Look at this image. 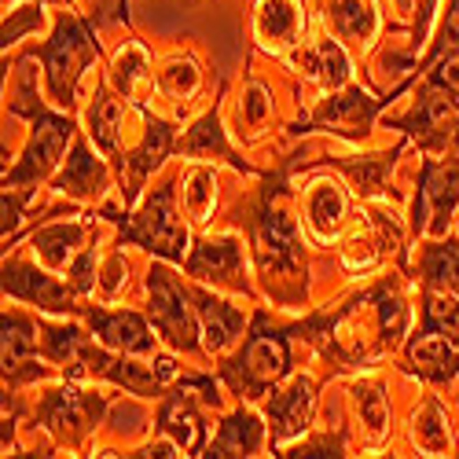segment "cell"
<instances>
[{
  "label": "cell",
  "instance_id": "cell-46",
  "mask_svg": "<svg viewBox=\"0 0 459 459\" xmlns=\"http://www.w3.org/2000/svg\"><path fill=\"white\" fill-rule=\"evenodd\" d=\"M397 4H401V8H404V12H408V8H411V0H397Z\"/></svg>",
  "mask_w": 459,
  "mask_h": 459
},
{
  "label": "cell",
  "instance_id": "cell-6",
  "mask_svg": "<svg viewBox=\"0 0 459 459\" xmlns=\"http://www.w3.org/2000/svg\"><path fill=\"white\" fill-rule=\"evenodd\" d=\"M147 313H151V320H155V327L166 334V342L173 350H184V353L199 350L195 320H191V313H187V294L162 264H155V269L147 273Z\"/></svg>",
  "mask_w": 459,
  "mask_h": 459
},
{
  "label": "cell",
  "instance_id": "cell-28",
  "mask_svg": "<svg viewBox=\"0 0 459 459\" xmlns=\"http://www.w3.org/2000/svg\"><path fill=\"white\" fill-rule=\"evenodd\" d=\"M353 404L360 411V423H364V434L368 441H382L390 434V404H386V394H382L378 382H357L353 386Z\"/></svg>",
  "mask_w": 459,
  "mask_h": 459
},
{
  "label": "cell",
  "instance_id": "cell-24",
  "mask_svg": "<svg viewBox=\"0 0 459 459\" xmlns=\"http://www.w3.org/2000/svg\"><path fill=\"white\" fill-rule=\"evenodd\" d=\"M261 441H264L261 419L254 411L239 408V411H232L221 423V434L213 437V445H210L206 455H213V459H224V455H254L261 448Z\"/></svg>",
  "mask_w": 459,
  "mask_h": 459
},
{
  "label": "cell",
  "instance_id": "cell-20",
  "mask_svg": "<svg viewBox=\"0 0 459 459\" xmlns=\"http://www.w3.org/2000/svg\"><path fill=\"white\" fill-rule=\"evenodd\" d=\"M305 221H309L313 236L320 243H331L342 232V224H346V195H342V187L334 180L313 184V191L305 195Z\"/></svg>",
  "mask_w": 459,
  "mask_h": 459
},
{
  "label": "cell",
  "instance_id": "cell-23",
  "mask_svg": "<svg viewBox=\"0 0 459 459\" xmlns=\"http://www.w3.org/2000/svg\"><path fill=\"white\" fill-rule=\"evenodd\" d=\"M159 430H162L166 437H173L184 455H195V452L206 445V427H203L199 411L191 408V401H187L184 394H173V397L162 404V411H159Z\"/></svg>",
  "mask_w": 459,
  "mask_h": 459
},
{
  "label": "cell",
  "instance_id": "cell-40",
  "mask_svg": "<svg viewBox=\"0 0 459 459\" xmlns=\"http://www.w3.org/2000/svg\"><path fill=\"white\" fill-rule=\"evenodd\" d=\"M37 26H41V8L8 12V19H4V48H8V45H15L22 33H30V30H37Z\"/></svg>",
  "mask_w": 459,
  "mask_h": 459
},
{
  "label": "cell",
  "instance_id": "cell-41",
  "mask_svg": "<svg viewBox=\"0 0 459 459\" xmlns=\"http://www.w3.org/2000/svg\"><path fill=\"white\" fill-rule=\"evenodd\" d=\"M445 52H459V0H452L448 19H445V30H441V41H437V48H434V56H430L427 63L441 59Z\"/></svg>",
  "mask_w": 459,
  "mask_h": 459
},
{
  "label": "cell",
  "instance_id": "cell-9",
  "mask_svg": "<svg viewBox=\"0 0 459 459\" xmlns=\"http://www.w3.org/2000/svg\"><path fill=\"white\" fill-rule=\"evenodd\" d=\"M459 203V162H423V191H419L415 203V232L430 236H445L452 210Z\"/></svg>",
  "mask_w": 459,
  "mask_h": 459
},
{
  "label": "cell",
  "instance_id": "cell-22",
  "mask_svg": "<svg viewBox=\"0 0 459 459\" xmlns=\"http://www.w3.org/2000/svg\"><path fill=\"white\" fill-rule=\"evenodd\" d=\"M191 298H195V309H199V320H203L206 346L213 353H224L243 331V313L236 309V305H228V301H221V298H213L206 290H195Z\"/></svg>",
  "mask_w": 459,
  "mask_h": 459
},
{
  "label": "cell",
  "instance_id": "cell-19",
  "mask_svg": "<svg viewBox=\"0 0 459 459\" xmlns=\"http://www.w3.org/2000/svg\"><path fill=\"white\" fill-rule=\"evenodd\" d=\"M56 187L70 199H100L110 187V177H107V166L92 159V151L85 143H74V155L66 159V169L59 173Z\"/></svg>",
  "mask_w": 459,
  "mask_h": 459
},
{
  "label": "cell",
  "instance_id": "cell-21",
  "mask_svg": "<svg viewBox=\"0 0 459 459\" xmlns=\"http://www.w3.org/2000/svg\"><path fill=\"white\" fill-rule=\"evenodd\" d=\"M82 243H85L82 221H59V224H45L41 232H33V254L41 257L52 273L70 269V261L82 254Z\"/></svg>",
  "mask_w": 459,
  "mask_h": 459
},
{
  "label": "cell",
  "instance_id": "cell-26",
  "mask_svg": "<svg viewBox=\"0 0 459 459\" xmlns=\"http://www.w3.org/2000/svg\"><path fill=\"white\" fill-rule=\"evenodd\" d=\"M324 19L334 30V37H342V41H357V45H368L375 37V26H378L371 0H327Z\"/></svg>",
  "mask_w": 459,
  "mask_h": 459
},
{
  "label": "cell",
  "instance_id": "cell-48",
  "mask_svg": "<svg viewBox=\"0 0 459 459\" xmlns=\"http://www.w3.org/2000/svg\"><path fill=\"white\" fill-rule=\"evenodd\" d=\"M455 147H459V133H455Z\"/></svg>",
  "mask_w": 459,
  "mask_h": 459
},
{
  "label": "cell",
  "instance_id": "cell-34",
  "mask_svg": "<svg viewBox=\"0 0 459 459\" xmlns=\"http://www.w3.org/2000/svg\"><path fill=\"white\" fill-rule=\"evenodd\" d=\"M423 331H434V334H445V338L459 342V301L452 298V290L427 287V298H423Z\"/></svg>",
  "mask_w": 459,
  "mask_h": 459
},
{
  "label": "cell",
  "instance_id": "cell-11",
  "mask_svg": "<svg viewBox=\"0 0 459 459\" xmlns=\"http://www.w3.org/2000/svg\"><path fill=\"white\" fill-rule=\"evenodd\" d=\"M187 276L210 280V283H217V287H236V290L247 294L239 239H232V236L203 239L195 250H191V257H187Z\"/></svg>",
  "mask_w": 459,
  "mask_h": 459
},
{
  "label": "cell",
  "instance_id": "cell-32",
  "mask_svg": "<svg viewBox=\"0 0 459 459\" xmlns=\"http://www.w3.org/2000/svg\"><path fill=\"white\" fill-rule=\"evenodd\" d=\"M411 437L427 455H445L452 448V434H448V423H445L437 401H427L423 408H419L415 423H411Z\"/></svg>",
  "mask_w": 459,
  "mask_h": 459
},
{
  "label": "cell",
  "instance_id": "cell-3",
  "mask_svg": "<svg viewBox=\"0 0 459 459\" xmlns=\"http://www.w3.org/2000/svg\"><path fill=\"white\" fill-rule=\"evenodd\" d=\"M287 364H290L287 334L264 327V320H257L239 357L224 368V378L239 397H264L287 375Z\"/></svg>",
  "mask_w": 459,
  "mask_h": 459
},
{
  "label": "cell",
  "instance_id": "cell-47",
  "mask_svg": "<svg viewBox=\"0 0 459 459\" xmlns=\"http://www.w3.org/2000/svg\"><path fill=\"white\" fill-rule=\"evenodd\" d=\"M45 4H70V0H45Z\"/></svg>",
  "mask_w": 459,
  "mask_h": 459
},
{
  "label": "cell",
  "instance_id": "cell-13",
  "mask_svg": "<svg viewBox=\"0 0 459 459\" xmlns=\"http://www.w3.org/2000/svg\"><path fill=\"white\" fill-rule=\"evenodd\" d=\"M313 408H316V386L313 378H294L283 394H273L269 401V427H273V441L283 445V441H294L309 430V419H313Z\"/></svg>",
  "mask_w": 459,
  "mask_h": 459
},
{
  "label": "cell",
  "instance_id": "cell-27",
  "mask_svg": "<svg viewBox=\"0 0 459 459\" xmlns=\"http://www.w3.org/2000/svg\"><path fill=\"white\" fill-rule=\"evenodd\" d=\"M294 63L305 74H309V78H316L320 85H327V89H342V85L350 82V59H346V52H342V45L331 41V37L316 41L313 48L298 52Z\"/></svg>",
  "mask_w": 459,
  "mask_h": 459
},
{
  "label": "cell",
  "instance_id": "cell-25",
  "mask_svg": "<svg viewBox=\"0 0 459 459\" xmlns=\"http://www.w3.org/2000/svg\"><path fill=\"white\" fill-rule=\"evenodd\" d=\"M180 155H199V159H228L236 169H243V173H250V166L236 155L232 151V143L224 140V129H221V114H217V107L210 110V114H203V118L195 122V129H191L180 143Z\"/></svg>",
  "mask_w": 459,
  "mask_h": 459
},
{
  "label": "cell",
  "instance_id": "cell-45",
  "mask_svg": "<svg viewBox=\"0 0 459 459\" xmlns=\"http://www.w3.org/2000/svg\"><path fill=\"white\" fill-rule=\"evenodd\" d=\"M118 287H122V257H110L107 273H103V290H107V294H114Z\"/></svg>",
  "mask_w": 459,
  "mask_h": 459
},
{
  "label": "cell",
  "instance_id": "cell-16",
  "mask_svg": "<svg viewBox=\"0 0 459 459\" xmlns=\"http://www.w3.org/2000/svg\"><path fill=\"white\" fill-rule=\"evenodd\" d=\"M92 331L100 334L103 346L118 350V353H129V357H147L155 353V334L147 331V324L136 316V313H85Z\"/></svg>",
  "mask_w": 459,
  "mask_h": 459
},
{
  "label": "cell",
  "instance_id": "cell-36",
  "mask_svg": "<svg viewBox=\"0 0 459 459\" xmlns=\"http://www.w3.org/2000/svg\"><path fill=\"white\" fill-rule=\"evenodd\" d=\"M37 338H33V324L15 316V313H4V375L19 371L22 360L33 353Z\"/></svg>",
  "mask_w": 459,
  "mask_h": 459
},
{
  "label": "cell",
  "instance_id": "cell-43",
  "mask_svg": "<svg viewBox=\"0 0 459 459\" xmlns=\"http://www.w3.org/2000/svg\"><path fill=\"white\" fill-rule=\"evenodd\" d=\"M26 203H30V191H22V195H19L15 187H4V236H12L15 228H19Z\"/></svg>",
  "mask_w": 459,
  "mask_h": 459
},
{
  "label": "cell",
  "instance_id": "cell-8",
  "mask_svg": "<svg viewBox=\"0 0 459 459\" xmlns=\"http://www.w3.org/2000/svg\"><path fill=\"white\" fill-rule=\"evenodd\" d=\"M107 408V397L103 394H85L78 386H59L52 390L37 415H41V423L63 441V445H82L89 430H96L100 415Z\"/></svg>",
  "mask_w": 459,
  "mask_h": 459
},
{
  "label": "cell",
  "instance_id": "cell-33",
  "mask_svg": "<svg viewBox=\"0 0 459 459\" xmlns=\"http://www.w3.org/2000/svg\"><path fill=\"white\" fill-rule=\"evenodd\" d=\"M110 78H114V89L122 92V100H136L140 89L151 82V74H147V52L140 45H126L118 56H114Z\"/></svg>",
  "mask_w": 459,
  "mask_h": 459
},
{
  "label": "cell",
  "instance_id": "cell-35",
  "mask_svg": "<svg viewBox=\"0 0 459 459\" xmlns=\"http://www.w3.org/2000/svg\"><path fill=\"white\" fill-rule=\"evenodd\" d=\"M213 184H217V177L206 166L187 169V177H184V206H187V213L195 221H206L213 213V199H217Z\"/></svg>",
  "mask_w": 459,
  "mask_h": 459
},
{
  "label": "cell",
  "instance_id": "cell-5",
  "mask_svg": "<svg viewBox=\"0 0 459 459\" xmlns=\"http://www.w3.org/2000/svg\"><path fill=\"white\" fill-rule=\"evenodd\" d=\"M122 239L126 243H140L143 250H155L159 257H169V261H184L187 254V228L180 224L177 210H173V187H159L151 195L140 213L122 224Z\"/></svg>",
  "mask_w": 459,
  "mask_h": 459
},
{
  "label": "cell",
  "instance_id": "cell-10",
  "mask_svg": "<svg viewBox=\"0 0 459 459\" xmlns=\"http://www.w3.org/2000/svg\"><path fill=\"white\" fill-rule=\"evenodd\" d=\"M455 122H459V100H455V92H448V89L430 82L423 89V96H419L415 110L408 114L404 122H397V126L415 133L427 147H441L448 140V133L455 129Z\"/></svg>",
  "mask_w": 459,
  "mask_h": 459
},
{
  "label": "cell",
  "instance_id": "cell-39",
  "mask_svg": "<svg viewBox=\"0 0 459 459\" xmlns=\"http://www.w3.org/2000/svg\"><path fill=\"white\" fill-rule=\"evenodd\" d=\"M66 276H70V287H74V290H78V294H89V290L96 287V250H82L78 257L70 261Z\"/></svg>",
  "mask_w": 459,
  "mask_h": 459
},
{
  "label": "cell",
  "instance_id": "cell-18",
  "mask_svg": "<svg viewBox=\"0 0 459 459\" xmlns=\"http://www.w3.org/2000/svg\"><path fill=\"white\" fill-rule=\"evenodd\" d=\"M257 37H261V45L264 48H290L301 30H305V12L298 0H257Z\"/></svg>",
  "mask_w": 459,
  "mask_h": 459
},
{
  "label": "cell",
  "instance_id": "cell-12",
  "mask_svg": "<svg viewBox=\"0 0 459 459\" xmlns=\"http://www.w3.org/2000/svg\"><path fill=\"white\" fill-rule=\"evenodd\" d=\"M4 294L33 301L48 313H82V305H74V290L59 287L52 276L37 273L33 264L22 261H4Z\"/></svg>",
  "mask_w": 459,
  "mask_h": 459
},
{
  "label": "cell",
  "instance_id": "cell-15",
  "mask_svg": "<svg viewBox=\"0 0 459 459\" xmlns=\"http://www.w3.org/2000/svg\"><path fill=\"white\" fill-rule=\"evenodd\" d=\"M143 122H147L143 140L133 147V155L126 159V166H129V180H126V203H133V199L140 195L143 180H147L151 173H155V169L162 166V159L169 155V147H173V129H169L162 118H151V114H143Z\"/></svg>",
  "mask_w": 459,
  "mask_h": 459
},
{
  "label": "cell",
  "instance_id": "cell-37",
  "mask_svg": "<svg viewBox=\"0 0 459 459\" xmlns=\"http://www.w3.org/2000/svg\"><path fill=\"white\" fill-rule=\"evenodd\" d=\"M199 66L191 63V59H169L166 66H162V74H159V89L166 92V96H173V100H191L199 92Z\"/></svg>",
  "mask_w": 459,
  "mask_h": 459
},
{
  "label": "cell",
  "instance_id": "cell-44",
  "mask_svg": "<svg viewBox=\"0 0 459 459\" xmlns=\"http://www.w3.org/2000/svg\"><path fill=\"white\" fill-rule=\"evenodd\" d=\"M430 82L459 96V52H448V59L437 63V70H434V78H430Z\"/></svg>",
  "mask_w": 459,
  "mask_h": 459
},
{
  "label": "cell",
  "instance_id": "cell-14",
  "mask_svg": "<svg viewBox=\"0 0 459 459\" xmlns=\"http://www.w3.org/2000/svg\"><path fill=\"white\" fill-rule=\"evenodd\" d=\"M390 100H371L360 89L346 92V96H331L320 103V110L313 114V122L305 129H334V133H346V136H364L368 126L375 122V114L386 107Z\"/></svg>",
  "mask_w": 459,
  "mask_h": 459
},
{
  "label": "cell",
  "instance_id": "cell-29",
  "mask_svg": "<svg viewBox=\"0 0 459 459\" xmlns=\"http://www.w3.org/2000/svg\"><path fill=\"white\" fill-rule=\"evenodd\" d=\"M89 133L96 140L100 151H118V136H122V107L118 100H110L107 89H96L92 107H89Z\"/></svg>",
  "mask_w": 459,
  "mask_h": 459
},
{
  "label": "cell",
  "instance_id": "cell-38",
  "mask_svg": "<svg viewBox=\"0 0 459 459\" xmlns=\"http://www.w3.org/2000/svg\"><path fill=\"white\" fill-rule=\"evenodd\" d=\"M269 114H273V96H269V89L257 85V82H250V89H247V96H243V107H239L243 126L257 129L264 118H269Z\"/></svg>",
  "mask_w": 459,
  "mask_h": 459
},
{
  "label": "cell",
  "instance_id": "cell-31",
  "mask_svg": "<svg viewBox=\"0 0 459 459\" xmlns=\"http://www.w3.org/2000/svg\"><path fill=\"white\" fill-rule=\"evenodd\" d=\"M423 280L427 287H441L459 294V243H434L423 254Z\"/></svg>",
  "mask_w": 459,
  "mask_h": 459
},
{
  "label": "cell",
  "instance_id": "cell-30",
  "mask_svg": "<svg viewBox=\"0 0 459 459\" xmlns=\"http://www.w3.org/2000/svg\"><path fill=\"white\" fill-rule=\"evenodd\" d=\"M45 353L56 364H63V368H70L74 375H78V368L89 353V342L74 324H45Z\"/></svg>",
  "mask_w": 459,
  "mask_h": 459
},
{
  "label": "cell",
  "instance_id": "cell-17",
  "mask_svg": "<svg viewBox=\"0 0 459 459\" xmlns=\"http://www.w3.org/2000/svg\"><path fill=\"white\" fill-rule=\"evenodd\" d=\"M408 368L427 382H452L459 375V342L423 331V338L408 346Z\"/></svg>",
  "mask_w": 459,
  "mask_h": 459
},
{
  "label": "cell",
  "instance_id": "cell-7",
  "mask_svg": "<svg viewBox=\"0 0 459 459\" xmlns=\"http://www.w3.org/2000/svg\"><path fill=\"white\" fill-rule=\"evenodd\" d=\"M30 122H33V136L26 143V155L12 173H4V187H26V184L45 180L74 136L70 118H59V114H48V110H37Z\"/></svg>",
  "mask_w": 459,
  "mask_h": 459
},
{
  "label": "cell",
  "instance_id": "cell-1",
  "mask_svg": "<svg viewBox=\"0 0 459 459\" xmlns=\"http://www.w3.org/2000/svg\"><path fill=\"white\" fill-rule=\"evenodd\" d=\"M309 338H316L324 353L342 364H368L390 353L408 331V305L394 283H378L353 298L334 316H320L305 324Z\"/></svg>",
  "mask_w": 459,
  "mask_h": 459
},
{
  "label": "cell",
  "instance_id": "cell-42",
  "mask_svg": "<svg viewBox=\"0 0 459 459\" xmlns=\"http://www.w3.org/2000/svg\"><path fill=\"white\" fill-rule=\"evenodd\" d=\"M280 455L313 459V455H346V452H342V437H320V441H301V445H294L290 452H280Z\"/></svg>",
  "mask_w": 459,
  "mask_h": 459
},
{
  "label": "cell",
  "instance_id": "cell-2",
  "mask_svg": "<svg viewBox=\"0 0 459 459\" xmlns=\"http://www.w3.org/2000/svg\"><path fill=\"white\" fill-rule=\"evenodd\" d=\"M254 254L261 264V276L269 280H294L298 273H305L301 264V236L298 224L287 217V210L280 206V184L264 191V199L254 213Z\"/></svg>",
  "mask_w": 459,
  "mask_h": 459
},
{
  "label": "cell",
  "instance_id": "cell-4",
  "mask_svg": "<svg viewBox=\"0 0 459 459\" xmlns=\"http://www.w3.org/2000/svg\"><path fill=\"white\" fill-rule=\"evenodd\" d=\"M41 59H45V70H48V92H52V100L59 107H70L74 103V85H78L82 70L100 59V41L89 33L85 19L63 15L56 33H52V41L41 52Z\"/></svg>",
  "mask_w": 459,
  "mask_h": 459
}]
</instances>
